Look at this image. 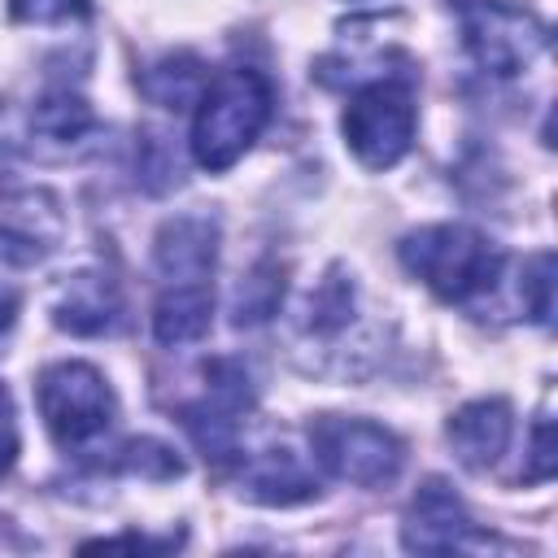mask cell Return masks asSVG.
I'll list each match as a JSON object with an SVG mask.
<instances>
[{
  "label": "cell",
  "mask_w": 558,
  "mask_h": 558,
  "mask_svg": "<svg viewBox=\"0 0 558 558\" xmlns=\"http://www.w3.org/2000/svg\"><path fill=\"white\" fill-rule=\"evenodd\" d=\"M401 262L440 301L475 305L480 296H488L501 283L506 248L466 222H436V227H418L401 240Z\"/></svg>",
  "instance_id": "obj_1"
},
{
  "label": "cell",
  "mask_w": 558,
  "mask_h": 558,
  "mask_svg": "<svg viewBox=\"0 0 558 558\" xmlns=\"http://www.w3.org/2000/svg\"><path fill=\"white\" fill-rule=\"evenodd\" d=\"M196 118H192V157L205 170H227L235 166L253 140L262 135V126L270 122V78L253 65H231L222 74H214L196 100Z\"/></svg>",
  "instance_id": "obj_2"
},
{
  "label": "cell",
  "mask_w": 558,
  "mask_h": 558,
  "mask_svg": "<svg viewBox=\"0 0 558 558\" xmlns=\"http://www.w3.org/2000/svg\"><path fill=\"white\" fill-rule=\"evenodd\" d=\"M35 397H39L44 427L61 449H83L100 440L118 418V397L109 379L87 362H52L39 375Z\"/></svg>",
  "instance_id": "obj_3"
},
{
  "label": "cell",
  "mask_w": 558,
  "mask_h": 558,
  "mask_svg": "<svg viewBox=\"0 0 558 558\" xmlns=\"http://www.w3.org/2000/svg\"><path fill=\"white\" fill-rule=\"evenodd\" d=\"M414 122H418V113H414L410 83H401V78H371L344 105L340 131H344V144L353 148V157L362 166L388 170V166H397L410 153Z\"/></svg>",
  "instance_id": "obj_4"
},
{
  "label": "cell",
  "mask_w": 558,
  "mask_h": 558,
  "mask_svg": "<svg viewBox=\"0 0 558 558\" xmlns=\"http://www.w3.org/2000/svg\"><path fill=\"white\" fill-rule=\"evenodd\" d=\"M310 445H314V458L336 480L357 488H384L405 466V445L384 423H371V418L323 414L310 423Z\"/></svg>",
  "instance_id": "obj_5"
},
{
  "label": "cell",
  "mask_w": 558,
  "mask_h": 558,
  "mask_svg": "<svg viewBox=\"0 0 558 558\" xmlns=\"http://www.w3.org/2000/svg\"><path fill=\"white\" fill-rule=\"evenodd\" d=\"M462 44L475 65L493 78L523 74L549 44V26L510 0H471L462 9Z\"/></svg>",
  "instance_id": "obj_6"
},
{
  "label": "cell",
  "mask_w": 558,
  "mask_h": 558,
  "mask_svg": "<svg viewBox=\"0 0 558 558\" xmlns=\"http://www.w3.org/2000/svg\"><path fill=\"white\" fill-rule=\"evenodd\" d=\"M401 541L414 554H453V549L475 541V519L462 506V497L445 480L432 475V480L418 484V493L405 506Z\"/></svg>",
  "instance_id": "obj_7"
},
{
  "label": "cell",
  "mask_w": 558,
  "mask_h": 558,
  "mask_svg": "<svg viewBox=\"0 0 558 558\" xmlns=\"http://www.w3.org/2000/svg\"><path fill=\"white\" fill-rule=\"evenodd\" d=\"M57 240H61V214L48 192L26 187L0 201V262L35 266L57 248Z\"/></svg>",
  "instance_id": "obj_8"
},
{
  "label": "cell",
  "mask_w": 558,
  "mask_h": 558,
  "mask_svg": "<svg viewBox=\"0 0 558 558\" xmlns=\"http://www.w3.org/2000/svg\"><path fill=\"white\" fill-rule=\"evenodd\" d=\"M153 262L166 283H209L218 262V222L209 214H174L153 240Z\"/></svg>",
  "instance_id": "obj_9"
},
{
  "label": "cell",
  "mask_w": 558,
  "mask_h": 558,
  "mask_svg": "<svg viewBox=\"0 0 558 558\" xmlns=\"http://www.w3.org/2000/svg\"><path fill=\"white\" fill-rule=\"evenodd\" d=\"M122 318H126L122 288L105 270H78L74 279L61 283L52 305V323L74 336H109L122 327Z\"/></svg>",
  "instance_id": "obj_10"
},
{
  "label": "cell",
  "mask_w": 558,
  "mask_h": 558,
  "mask_svg": "<svg viewBox=\"0 0 558 558\" xmlns=\"http://www.w3.org/2000/svg\"><path fill=\"white\" fill-rule=\"evenodd\" d=\"M510 432H514V414H510V405L501 397L466 401L449 418V445H453V453H458V462L466 471H488L506 453Z\"/></svg>",
  "instance_id": "obj_11"
},
{
  "label": "cell",
  "mask_w": 558,
  "mask_h": 558,
  "mask_svg": "<svg viewBox=\"0 0 558 558\" xmlns=\"http://www.w3.org/2000/svg\"><path fill=\"white\" fill-rule=\"evenodd\" d=\"M240 493L257 506H301L310 497H318V480L314 471L283 445L248 453L240 466Z\"/></svg>",
  "instance_id": "obj_12"
},
{
  "label": "cell",
  "mask_w": 558,
  "mask_h": 558,
  "mask_svg": "<svg viewBox=\"0 0 558 558\" xmlns=\"http://www.w3.org/2000/svg\"><path fill=\"white\" fill-rule=\"evenodd\" d=\"M214 323V292L209 283H166L153 305V336L157 344H192Z\"/></svg>",
  "instance_id": "obj_13"
},
{
  "label": "cell",
  "mask_w": 558,
  "mask_h": 558,
  "mask_svg": "<svg viewBox=\"0 0 558 558\" xmlns=\"http://www.w3.org/2000/svg\"><path fill=\"white\" fill-rule=\"evenodd\" d=\"M205 61L196 52H170L140 74V92L161 109H183L205 92Z\"/></svg>",
  "instance_id": "obj_14"
},
{
  "label": "cell",
  "mask_w": 558,
  "mask_h": 558,
  "mask_svg": "<svg viewBox=\"0 0 558 558\" xmlns=\"http://www.w3.org/2000/svg\"><path fill=\"white\" fill-rule=\"evenodd\" d=\"M92 126H96L92 105L78 92H70V87H57V92L39 96V105L31 109V131L39 140H48V144H74Z\"/></svg>",
  "instance_id": "obj_15"
},
{
  "label": "cell",
  "mask_w": 558,
  "mask_h": 558,
  "mask_svg": "<svg viewBox=\"0 0 558 558\" xmlns=\"http://www.w3.org/2000/svg\"><path fill=\"white\" fill-rule=\"evenodd\" d=\"M349 318H353V283L331 270V275L318 283V292L310 296V327H314L318 336H331V331L349 327Z\"/></svg>",
  "instance_id": "obj_16"
},
{
  "label": "cell",
  "mask_w": 558,
  "mask_h": 558,
  "mask_svg": "<svg viewBox=\"0 0 558 558\" xmlns=\"http://www.w3.org/2000/svg\"><path fill=\"white\" fill-rule=\"evenodd\" d=\"M283 296V279H275V266H257L244 283H240V296H235V323H262L275 314Z\"/></svg>",
  "instance_id": "obj_17"
},
{
  "label": "cell",
  "mask_w": 558,
  "mask_h": 558,
  "mask_svg": "<svg viewBox=\"0 0 558 558\" xmlns=\"http://www.w3.org/2000/svg\"><path fill=\"white\" fill-rule=\"evenodd\" d=\"M519 296H523V305H527V314H532L536 323H549V314H554V253L527 257Z\"/></svg>",
  "instance_id": "obj_18"
},
{
  "label": "cell",
  "mask_w": 558,
  "mask_h": 558,
  "mask_svg": "<svg viewBox=\"0 0 558 558\" xmlns=\"http://www.w3.org/2000/svg\"><path fill=\"white\" fill-rule=\"evenodd\" d=\"M122 471L144 475V480H179L183 475V462L161 440H131L122 449Z\"/></svg>",
  "instance_id": "obj_19"
},
{
  "label": "cell",
  "mask_w": 558,
  "mask_h": 558,
  "mask_svg": "<svg viewBox=\"0 0 558 558\" xmlns=\"http://www.w3.org/2000/svg\"><path fill=\"white\" fill-rule=\"evenodd\" d=\"M9 13L31 26H65V22H87L92 0H9Z\"/></svg>",
  "instance_id": "obj_20"
},
{
  "label": "cell",
  "mask_w": 558,
  "mask_h": 558,
  "mask_svg": "<svg viewBox=\"0 0 558 558\" xmlns=\"http://www.w3.org/2000/svg\"><path fill=\"white\" fill-rule=\"evenodd\" d=\"M17 462V410H13V397L9 388L0 384V475Z\"/></svg>",
  "instance_id": "obj_21"
},
{
  "label": "cell",
  "mask_w": 558,
  "mask_h": 558,
  "mask_svg": "<svg viewBox=\"0 0 558 558\" xmlns=\"http://www.w3.org/2000/svg\"><path fill=\"white\" fill-rule=\"evenodd\" d=\"M554 475V440H549V414L536 418L532 427V466H527V480H549Z\"/></svg>",
  "instance_id": "obj_22"
},
{
  "label": "cell",
  "mask_w": 558,
  "mask_h": 558,
  "mask_svg": "<svg viewBox=\"0 0 558 558\" xmlns=\"http://www.w3.org/2000/svg\"><path fill=\"white\" fill-rule=\"evenodd\" d=\"M174 545V536L170 541H148V536H109V541H92V545H83V549H170Z\"/></svg>",
  "instance_id": "obj_23"
},
{
  "label": "cell",
  "mask_w": 558,
  "mask_h": 558,
  "mask_svg": "<svg viewBox=\"0 0 558 558\" xmlns=\"http://www.w3.org/2000/svg\"><path fill=\"white\" fill-rule=\"evenodd\" d=\"M17 305H22V296H17L13 288H4V283H0V336L17 323Z\"/></svg>",
  "instance_id": "obj_24"
}]
</instances>
